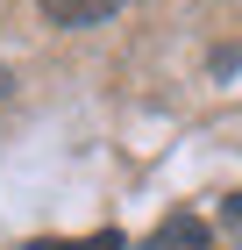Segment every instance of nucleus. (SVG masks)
I'll return each mask as SVG.
<instances>
[{"mask_svg":"<svg viewBox=\"0 0 242 250\" xmlns=\"http://www.w3.org/2000/svg\"><path fill=\"white\" fill-rule=\"evenodd\" d=\"M214 236H206V222L200 214H164L157 229H149V243L143 250H206Z\"/></svg>","mask_w":242,"mask_h":250,"instance_id":"1","label":"nucleus"},{"mask_svg":"<svg viewBox=\"0 0 242 250\" xmlns=\"http://www.w3.org/2000/svg\"><path fill=\"white\" fill-rule=\"evenodd\" d=\"M114 7H129V0H43V15L57 29H86V21H107Z\"/></svg>","mask_w":242,"mask_h":250,"instance_id":"2","label":"nucleus"},{"mask_svg":"<svg viewBox=\"0 0 242 250\" xmlns=\"http://www.w3.org/2000/svg\"><path fill=\"white\" fill-rule=\"evenodd\" d=\"M29 250H121V236L114 229H100V236H43V243H29Z\"/></svg>","mask_w":242,"mask_h":250,"instance_id":"3","label":"nucleus"},{"mask_svg":"<svg viewBox=\"0 0 242 250\" xmlns=\"http://www.w3.org/2000/svg\"><path fill=\"white\" fill-rule=\"evenodd\" d=\"M221 222H228V236L242 243V193H228V200H221Z\"/></svg>","mask_w":242,"mask_h":250,"instance_id":"4","label":"nucleus"}]
</instances>
